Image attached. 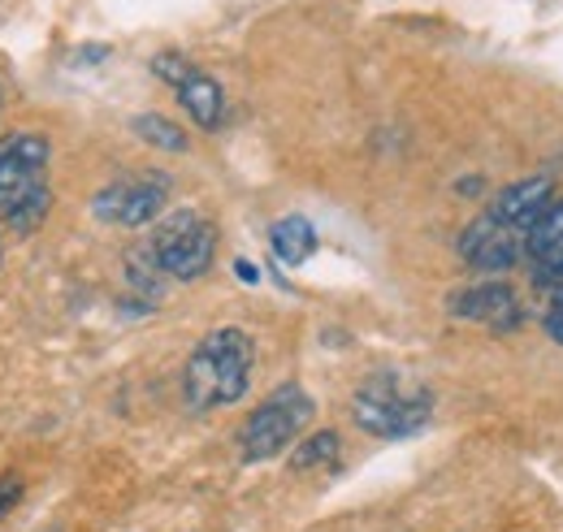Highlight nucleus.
<instances>
[{
  "label": "nucleus",
  "instance_id": "nucleus-1",
  "mask_svg": "<svg viewBox=\"0 0 563 532\" xmlns=\"http://www.w3.org/2000/svg\"><path fill=\"white\" fill-rule=\"evenodd\" d=\"M53 143L40 131H13L0 138V225L13 234H35L53 212L48 187Z\"/></svg>",
  "mask_w": 563,
  "mask_h": 532
},
{
  "label": "nucleus",
  "instance_id": "nucleus-2",
  "mask_svg": "<svg viewBox=\"0 0 563 532\" xmlns=\"http://www.w3.org/2000/svg\"><path fill=\"white\" fill-rule=\"evenodd\" d=\"M252 368H256V342L247 330H212L196 342V351L187 355L183 368V399L191 411H217V407H234L252 386Z\"/></svg>",
  "mask_w": 563,
  "mask_h": 532
},
{
  "label": "nucleus",
  "instance_id": "nucleus-3",
  "mask_svg": "<svg viewBox=\"0 0 563 532\" xmlns=\"http://www.w3.org/2000/svg\"><path fill=\"white\" fill-rule=\"evenodd\" d=\"M352 420L368 437L404 442V437H417L433 420V395L429 386L404 373H373L352 395Z\"/></svg>",
  "mask_w": 563,
  "mask_h": 532
},
{
  "label": "nucleus",
  "instance_id": "nucleus-4",
  "mask_svg": "<svg viewBox=\"0 0 563 532\" xmlns=\"http://www.w3.org/2000/svg\"><path fill=\"white\" fill-rule=\"evenodd\" d=\"M312 411H317V402H312V395L299 381L278 386L269 399L243 420V429H239V455H243V464H269V459H278L282 451H290L295 437L308 429Z\"/></svg>",
  "mask_w": 563,
  "mask_h": 532
},
{
  "label": "nucleus",
  "instance_id": "nucleus-5",
  "mask_svg": "<svg viewBox=\"0 0 563 532\" xmlns=\"http://www.w3.org/2000/svg\"><path fill=\"white\" fill-rule=\"evenodd\" d=\"M147 247L169 281H200L217 261V225L200 208H174L156 221Z\"/></svg>",
  "mask_w": 563,
  "mask_h": 532
},
{
  "label": "nucleus",
  "instance_id": "nucleus-6",
  "mask_svg": "<svg viewBox=\"0 0 563 532\" xmlns=\"http://www.w3.org/2000/svg\"><path fill=\"white\" fill-rule=\"evenodd\" d=\"M169 196H174V182L161 169H140V174H126V178H113L109 187H100L91 200V212L109 225L140 230V225H156L165 217Z\"/></svg>",
  "mask_w": 563,
  "mask_h": 532
},
{
  "label": "nucleus",
  "instance_id": "nucleus-7",
  "mask_svg": "<svg viewBox=\"0 0 563 532\" xmlns=\"http://www.w3.org/2000/svg\"><path fill=\"white\" fill-rule=\"evenodd\" d=\"M460 261L482 273V277H498L525 261V234L498 225L490 212H477L464 230H460Z\"/></svg>",
  "mask_w": 563,
  "mask_h": 532
},
{
  "label": "nucleus",
  "instance_id": "nucleus-8",
  "mask_svg": "<svg viewBox=\"0 0 563 532\" xmlns=\"http://www.w3.org/2000/svg\"><path fill=\"white\" fill-rule=\"evenodd\" d=\"M451 317L468 321V325H486V330H516L520 325V295L511 290V281H468L451 295Z\"/></svg>",
  "mask_w": 563,
  "mask_h": 532
},
{
  "label": "nucleus",
  "instance_id": "nucleus-9",
  "mask_svg": "<svg viewBox=\"0 0 563 532\" xmlns=\"http://www.w3.org/2000/svg\"><path fill=\"white\" fill-rule=\"evenodd\" d=\"M551 203H555V182H551L547 174H533V178L507 182V187L486 203V212H490L498 225H507V230H516V234L529 239V230L538 225V217H542Z\"/></svg>",
  "mask_w": 563,
  "mask_h": 532
},
{
  "label": "nucleus",
  "instance_id": "nucleus-10",
  "mask_svg": "<svg viewBox=\"0 0 563 532\" xmlns=\"http://www.w3.org/2000/svg\"><path fill=\"white\" fill-rule=\"evenodd\" d=\"M174 96H178V104L187 109V118L200 126V131H217L221 122H225V91H221V82L205 74L200 66H191L178 82H174Z\"/></svg>",
  "mask_w": 563,
  "mask_h": 532
},
{
  "label": "nucleus",
  "instance_id": "nucleus-11",
  "mask_svg": "<svg viewBox=\"0 0 563 532\" xmlns=\"http://www.w3.org/2000/svg\"><path fill=\"white\" fill-rule=\"evenodd\" d=\"M269 252H274L278 265L299 268L312 252H317V230H312V221L299 217V212H290V217L274 221V225H269Z\"/></svg>",
  "mask_w": 563,
  "mask_h": 532
},
{
  "label": "nucleus",
  "instance_id": "nucleus-12",
  "mask_svg": "<svg viewBox=\"0 0 563 532\" xmlns=\"http://www.w3.org/2000/svg\"><path fill=\"white\" fill-rule=\"evenodd\" d=\"M525 256H529L533 273H538V268L563 265V200H555L538 217V225H533L529 239H525Z\"/></svg>",
  "mask_w": 563,
  "mask_h": 532
},
{
  "label": "nucleus",
  "instance_id": "nucleus-13",
  "mask_svg": "<svg viewBox=\"0 0 563 532\" xmlns=\"http://www.w3.org/2000/svg\"><path fill=\"white\" fill-rule=\"evenodd\" d=\"M126 286L140 295L143 303H156V295L165 290V268L156 265V256H152L147 243L126 252Z\"/></svg>",
  "mask_w": 563,
  "mask_h": 532
},
{
  "label": "nucleus",
  "instance_id": "nucleus-14",
  "mask_svg": "<svg viewBox=\"0 0 563 532\" xmlns=\"http://www.w3.org/2000/svg\"><path fill=\"white\" fill-rule=\"evenodd\" d=\"M339 451H343V437L334 429H317L308 433L295 455H290V472H317V467H334L339 464Z\"/></svg>",
  "mask_w": 563,
  "mask_h": 532
},
{
  "label": "nucleus",
  "instance_id": "nucleus-15",
  "mask_svg": "<svg viewBox=\"0 0 563 532\" xmlns=\"http://www.w3.org/2000/svg\"><path fill=\"white\" fill-rule=\"evenodd\" d=\"M131 131L140 134L147 147H156V152H187V147H191L187 131H183L178 122H169L165 113H140V118L131 122Z\"/></svg>",
  "mask_w": 563,
  "mask_h": 532
},
{
  "label": "nucleus",
  "instance_id": "nucleus-16",
  "mask_svg": "<svg viewBox=\"0 0 563 532\" xmlns=\"http://www.w3.org/2000/svg\"><path fill=\"white\" fill-rule=\"evenodd\" d=\"M551 303H547V317H542V330H547V337L551 342H560L563 346V281L547 295Z\"/></svg>",
  "mask_w": 563,
  "mask_h": 532
},
{
  "label": "nucleus",
  "instance_id": "nucleus-17",
  "mask_svg": "<svg viewBox=\"0 0 563 532\" xmlns=\"http://www.w3.org/2000/svg\"><path fill=\"white\" fill-rule=\"evenodd\" d=\"M22 502V480L18 476H0V520Z\"/></svg>",
  "mask_w": 563,
  "mask_h": 532
},
{
  "label": "nucleus",
  "instance_id": "nucleus-18",
  "mask_svg": "<svg viewBox=\"0 0 563 532\" xmlns=\"http://www.w3.org/2000/svg\"><path fill=\"white\" fill-rule=\"evenodd\" d=\"M234 273H239V281H247V286L261 281V268L252 265V261H234Z\"/></svg>",
  "mask_w": 563,
  "mask_h": 532
},
{
  "label": "nucleus",
  "instance_id": "nucleus-19",
  "mask_svg": "<svg viewBox=\"0 0 563 532\" xmlns=\"http://www.w3.org/2000/svg\"><path fill=\"white\" fill-rule=\"evenodd\" d=\"M482 187H486L482 178H468V182H460V196H482Z\"/></svg>",
  "mask_w": 563,
  "mask_h": 532
}]
</instances>
